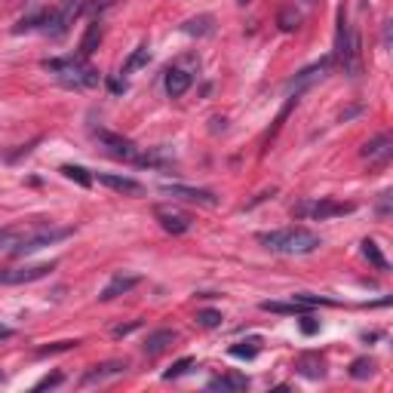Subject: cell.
Wrapping results in <instances>:
<instances>
[{
    "label": "cell",
    "mask_w": 393,
    "mask_h": 393,
    "mask_svg": "<svg viewBox=\"0 0 393 393\" xmlns=\"http://www.w3.org/2000/svg\"><path fill=\"white\" fill-rule=\"evenodd\" d=\"M259 243H264V249H270L277 255H307L323 246V240L307 227H283V231L259 234Z\"/></svg>",
    "instance_id": "6da1fadb"
},
{
    "label": "cell",
    "mask_w": 393,
    "mask_h": 393,
    "mask_svg": "<svg viewBox=\"0 0 393 393\" xmlns=\"http://www.w3.org/2000/svg\"><path fill=\"white\" fill-rule=\"evenodd\" d=\"M44 68L62 87H71V89H87V87H98V71L87 65V59L80 55H68V59H46Z\"/></svg>",
    "instance_id": "7a4b0ae2"
},
{
    "label": "cell",
    "mask_w": 393,
    "mask_h": 393,
    "mask_svg": "<svg viewBox=\"0 0 393 393\" xmlns=\"http://www.w3.org/2000/svg\"><path fill=\"white\" fill-rule=\"evenodd\" d=\"M335 59L344 65V71L350 77L360 74L363 62H360V34L356 28L344 19V10L338 12V34H335Z\"/></svg>",
    "instance_id": "3957f363"
},
{
    "label": "cell",
    "mask_w": 393,
    "mask_h": 393,
    "mask_svg": "<svg viewBox=\"0 0 393 393\" xmlns=\"http://www.w3.org/2000/svg\"><path fill=\"white\" fill-rule=\"evenodd\" d=\"M71 234H74V227H55L53 221H34V227L28 231V237L12 249V255L25 259V255L37 252V249H44V246H53V243L65 240V237H71Z\"/></svg>",
    "instance_id": "277c9868"
},
{
    "label": "cell",
    "mask_w": 393,
    "mask_h": 393,
    "mask_svg": "<svg viewBox=\"0 0 393 393\" xmlns=\"http://www.w3.org/2000/svg\"><path fill=\"white\" fill-rule=\"evenodd\" d=\"M356 206L353 203H338V200H313V203H298L292 206V216L295 218H313V221H326V218H338V216H350Z\"/></svg>",
    "instance_id": "5b68a950"
},
{
    "label": "cell",
    "mask_w": 393,
    "mask_h": 393,
    "mask_svg": "<svg viewBox=\"0 0 393 393\" xmlns=\"http://www.w3.org/2000/svg\"><path fill=\"white\" fill-rule=\"evenodd\" d=\"M96 139L98 145L105 148L111 157H117V160H126V163H135V157H139V148L132 145L130 139H123L120 132H108V130H96Z\"/></svg>",
    "instance_id": "8992f818"
},
{
    "label": "cell",
    "mask_w": 393,
    "mask_h": 393,
    "mask_svg": "<svg viewBox=\"0 0 393 393\" xmlns=\"http://www.w3.org/2000/svg\"><path fill=\"white\" fill-rule=\"evenodd\" d=\"M55 270V264H31V268H10V270H0V286H22V283H34V280H44Z\"/></svg>",
    "instance_id": "52a82bcc"
},
{
    "label": "cell",
    "mask_w": 393,
    "mask_h": 393,
    "mask_svg": "<svg viewBox=\"0 0 393 393\" xmlns=\"http://www.w3.org/2000/svg\"><path fill=\"white\" fill-rule=\"evenodd\" d=\"M326 71H329V59H320V62H313V65L302 68L289 83H286V92H289V96L295 92V96H298V92H304L307 87H311V83H317L320 77L326 74Z\"/></svg>",
    "instance_id": "ba28073f"
},
{
    "label": "cell",
    "mask_w": 393,
    "mask_h": 393,
    "mask_svg": "<svg viewBox=\"0 0 393 393\" xmlns=\"http://www.w3.org/2000/svg\"><path fill=\"white\" fill-rule=\"evenodd\" d=\"M126 369H130V363L126 360H108V363H102V366H92L87 375L80 378V384L83 387H92V384H102V381H108V378L123 375Z\"/></svg>",
    "instance_id": "9c48e42d"
},
{
    "label": "cell",
    "mask_w": 393,
    "mask_h": 393,
    "mask_svg": "<svg viewBox=\"0 0 393 393\" xmlns=\"http://www.w3.org/2000/svg\"><path fill=\"white\" fill-rule=\"evenodd\" d=\"M163 194H173L178 200H191V203H203V206H216L218 197L212 191L203 188H188V184H163Z\"/></svg>",
    "instance_id": "30bf717a"
},
{
    "label": "cell",
    "mask_w": 393,
    "mask_h": 393,
    "mask_svg": "<svg viewBox=\"0 0 393 393\" xmlns=\"http://www.w3.org/2000/svg\"><path fill=\"white\" fill-rule=\"evenodd\" d=\"M363 157H366L369 163H387L390 157H393V139L387 132L384 135H375V139H369L366 145H363Z\"/></svg>",
    "instance_id": "8fae6325"
},
{
    "label": "cell",
    "mask_w": 393,
    "mask_h": 393,
    "mask_svg": "<svg viewBox=\"0 0 393 393\" xmlns=\"http://www.w3.org/2000/svg\"><path fill=\"white\" fill-rule=\"evenodd\" d=\"M154 216H157V221H160L163 231L173 234V237H178V234H184V231H191V218L182 216V212H173V209H163V206H157Z\"/></svg>",
    "instance_id": "7c38bea8"
},
{
    "label": "cell",
    "mask_w": 393,
    "mask_h": 393,
    "mask_svg": "<svg viewBox=\"0 0 393 393\" xmlns=\"http://www.w3.org/2000/svg\"><path fill=\"white\" fill-rule=\"evenodd\" d=\"M139 283H141V280H139L135 274H117V277H114V280L102 289L98 302H114V298H120V295H126V292H132Z\"/></svg>",
    "instance_id": "4fadbf2b"
},
{
    "label": "cell",
    "mask_w": 393,
    "mask_h": 393,
    "mask_svg": "<svg viewBox=\"0 0 393 393\" xmlns=\"http://www.w3.org/2000/svg\"><path fill=\"white\" fill-rule=\"evenodd\" d=\"M31 227H34V221H19V225L3 227V231H0V252H12V249H16L19 243L28 237Z\"/></svg>",
    "instance_id": "5bb4252c"
},
{
    "label": "cell",
    "mask_w": 393,
    "mask_h": 393,
    "mask_svg": "<svg viewBox=\"0 0 393 393\" xmlns=\"http://www.w3.org/2000/svg\"><path fill=\"white\" fill-rule=\"evenodd\" d=\"M98 182H102L105 188L117 191V194H126V197H141L145 194V188H141L135 178H126V175H98Z\"/></svg>",
    "instance_id": "9a60e30c"
},
{
    "label": "cell",
    "mask_w": 393,
    "mask_h": 393,
    "mask_svg": "<svg viewBox=\"0 0 393 393\" xmlns=\"http://www.w3.org/2000/svg\"><path fill=\"white\" fill-rule=\"evenodd\" d=\"M102 37H105L102 22H98V19H92V22L87 25V34H83L80 46H77V55H80V59H89V55L98 49V44H102Z\"/></svg>",
    "instance_id": "2e32d148"
},
{
    "label": "cell",
    "mask_w": 393,
    "mask_h": 393,
    "mask_svg": "<svg viewBox=\"0 0 393 393\" xmlns=\"http://www.w3.org/2000/svg\"><path fill=\"white\" fill-rule=\"evenodd\" d=\"M295 372H298V375H304V378L320 381V378H326V363H323V356H320V353H304V356H298Z\"/></svg>",
    "instance_id": "e0dca14e"
},
{
    "label": "cell",
    "mask_w": 393,
    "mask_h": 393,
    "mask_svg": "<svg viewBox=\"0 0 393 393\" xmlns=\"http://www.w3.org/2000/svg\"><path fill=\"white\" fill-rule=\"evenodd\" d=\"M191 80H194V77H191L188 71L169 68V71H166V92H169V98H182L184 92L191 89Z\"/></svg>",
    "instance_id": "ac0fdd59"
},
{
    "label": "cell",
    "mask_w": 393,
    "mask_h": 393,
    "mask_svg": "<svg viewBox=\"0 0 393 393\" xmlns=\"http://www.w3.org/2000/svg\"><path fill=\"white\" fill-rule=\"evenodd\" d=\"M175 338H178L175 329H160V332H151V335H148V341H145V356L163 353L169 344H175Z\"/></svg>",
    "instance_id": "d6986e66"
},
{
    "label": "cell",
    "mask_w": 393,
    "mask_h": 393,
    "mask_svg": "<svg viewBox=\"0 0 393 393\" xmlns=\"http://www.w3.org/2000/svg\"><path fill=\"white\" fill-rule=\"evenodd\" d=\"M249 387V378L240 375V372H231V375H221L209 381V390H246Z\"/></svg>",
    "instance_id": "ffe728a7"
},
{
    "label": "cell",
    "mask_w": 393,
    "mask_h": 393,
    "mask_svg": "<svg viewBox=\"0 0 393 393\" xmlns=\"http://www.w3.org/2000/svg\"><path fill=\"white\" fill-rule=\"evenodd\" d=\"M363 255H366V261L375 270H381V274H387V270H390V264H387V259H384V252H381V246H378L375 240H363Z\"/></svg>",
    "instance_id": "44dd1931"
},
{
    "label": "cell",
    "mask_w": 393,
    "mask_h": 393,
    "mask_svg": "<svg viewBox=\"0 0 393 393\" xmlns=\"http://www.w3.org/2000/svg\"><path fill=\"white\" fill-rule=\"evenodd\" d=\"M148 62H151V49H148L145 44L135 46V49H132V55L123 62V74H135V71L148 68Z\"/></svg>",
    "instance_id": "7402d4cb"
},
{
    "label": "cell",
    "mask_w": 393,
    "mask_h": 393,
    "mask_svg": "<svg viewBox=\"0 0 393 393\" xmlns=\"http://www.w3.org/2000/svg\"><path fill=\"white\" fill-rule=\"evenodd\" d=\"M259 350H261V338H246L231 347V356H237V360H255Z\"/></svg>",
    "instance_id": "603a6c76"
},
{
    "label": "cell",
    "mask_w": 393,
    "mask_h": 393,
    "mask_svg": "<svg viewBox=\"0 0 393 393\" xmlns=\"http://www.w3.org/2000/svg\"><path fill=\"white\" fill-rule=\"evenodd\" d=\"M347 372H350V378H356V381H366V378L375 375V360H369V356H363V360H353Z\"/></svg>",
    "instance_id": "cb8c5ba5"
},
{
    "label": "cell",
    "mask_w": 393,
    "mask_h": 393,
    "mask_svg": "<svg viewBox=\"0 0 393 393\" xmlns=\"http://www.w3.org/2000/svg\"><path fill=\"white\" fill-rule=\"evenodd\" d=\"M62 175L71 178V182H77L80 188H89V184H92V175L83 166H74V163H65V166H62Z\"/></svg>",
    "instance_id": "d4e9b609"
},
{
    "label": "cell",
    "mask_w": 393,
    "mask_h": 393,
    "mask_svg": "<svg viewBox=\"0 0 393 393\" xmlns=\"http://www.w3.org/2000/svg\"><path fill=\"white\" fill-rule=\"evenodd\" d=\"M261 311H268V313H304L307 307H304V304H298V302H292V304H280V302H264V304H261Z\"/></svg>",
    "instance_id": "484cf974"
},
{
    "label": "cell",
    "mask_w": 393,
    "mask_h": 393,
    "mask_svg": "<svg viewBox=\"0 0 393 393\" xmlns=\"http://www.w3.org/2000/svg\"><path fill=\"white\" fill-rule=\"evenodd\" d=\"M184 31H188V34H209L212 31V16L191 19V22H184Z\"/></svg>",
    "instance_id": "4316f807"
},
{
    "label": "cell",
    "mask_w": 393,
    "mask_h": 393,
    "mask_svg": "<svg viewBox=\"0 0 393 393\" xmlns=\"http://www.w3.org/2000/svg\"><path fill=\"white\" fill-rule=\"evenodd\" d=\"M221 311H197V323L203 326V329H216V326H221Z\"/></svg>",
    "instance_id": "83f0119b"
},
{
    "label": "cell",
    "mask_w": 393,
    "mask_h": 393,
    "mask_svg": "<svg viewBox=\"0 0 393 393\" xmlns=\"http://www.w3.org/2000/svg\"><path fill=\"white\" fill-rule=\"evenodd\" d=\"M191 366H194V356H184V360L173 363V369H169V372H163V378H166V381H173V378H182Z\"/></svg>",
    "instance_id": "f1b7e54d"
},
{
    "label": "cell",
    "mask_w": 393,
    "mask_h": 393,
    "mask_svg": "<svg viewBox=\"0 0 393 393\" xmlns=\"http://www.w3.org/2000/svg\"><path fill=\"white\" fill-rule=\"evenodd\" d=\"M80 341H55V344H46L37 350V356H49V353H65V350H74Z\"/></svg>",
    "instance_id": "f546056e"
},
{
    "label": "cell",
    "mask_w": 393,
    "mask_h": 393,
    "mask_svg": "<svg viewBox=\"0 0 393 393\" xmlns=\"http://www.w3.org/2000/svg\"><path fill=\"white\" fill-rule=\"evenodd\" d=\"M298 25H302V16H298L295 10H286L283 16H280V28H283L286 34H289V31H295Z\"/></svg>",
    "instance_id": "4dcf8cb0"
},
{
    "label": "cell",
    "mask_w": 393,
    "mask_h": 393,
    "mask_svg": "<svg viewBox=\"0 0 393 393\" xmlns=\"http://www.w3.org/2000/svg\"><path fill=\"white\" fill-rule=\"evenodd\" d=\"M390 200H393V197H390V191H384V194L378 197V209H375V212H378V218H387V216H390Z\"/></svg>",
    "instance_id": "1f68e13d"
},
{
    "label": "cell",
    "mask_w": 393,
    "mask_h": 393,
    "mask_svg": "<svg viewBox=\"0 0 393 393\" xmlns=\"http://www.w3.org/2000/svg\"><path fill=\"white\" fill-rule=\"evenodd\" d=\"M141 323H139V320H132V323H126V326H114L111 329V335H114V338H126V335H130V332H135V329H139Z\"/></svg>",
    "instance_id": "d6a6232c"
},
{
    "label": "cell",
    "mask_w": 393,
    "mask_h": 393,
    "mask_svg": "<svg viewBox=\"0 0 393 393\" xmlns=\"http://www.w3.org/2000/svg\"><path fill=\"white\" fill-rule=\"evenodd\" d=\"M114 3H117V0H89L83 10H87V12H105V10H111Z\"/></svg>",
    "instance_id": "836d02e7"
},
{
    "label": "cell",
    "mask_w": 393,
    "mask_h": 393,
    "mask_svg": "<svg viewBox=\"0 0 393 393\" xmlns=\"http://www.w3.org/2000/svg\"><path fill=\"white\" fill-rule=\"evenodd\" d=\"M55 384H62V375L55 372V375H46L44 381H37L34 384V390H46V387H55Z\"/></svg>",
    "instance_id": "e575fe53"
},
{
    "label": "cell",
    "mask_w": 393,
    "mask_h": 393,
    "mask_svg": "<svg viewBox=\"0 0 393 393\" xmlns=\"http://www.w3.org/2000/svg\"><path fill=\"white\" fill-rule=\"evenodd\" d=\"M302 332H304V335H317V332H320V323H317L313 317H304V320H302Z\"/></svg>",
    "instance_id": "d590c367"
},
{
    "label": "cell",
    "mask_w": 393,
    "mask_h": 393,
    "mask_svg": "<svg viewBox=\"0 0 393 393\" xmlns=\"http://www.w3.org/2000/svg\"><path fill=\"white\" fill-rule=\"evenodd\" d=\"M6 338H12V329L10 326H0V341H6Z\"/></svg>",
    "instance_id": "8d00e7d4"
},
{
    "label": "cell",
    "mask_w": 393,
    "mask_h": 393,
    "mask_svg": "<svg viewBox=\"0 0 393 393\" xmlns=\"http://www.w3.org/2000/svg\"><path fill=\"white\" fill-rule=\"evenodd\" d=\"M111 89H114V92H123V89H126V83H120V80H111Z\"/></svg>",
    "instance_id": "74e56055"
},
{
    "label": "cell",
    "mask_w": 393,
    "mask_h": 393,
    "mask_svg": "<svg viewBox=\"0 0 393 393\" xmlns=\"http://www.w3.org/2000/svg\"><path fill=\"white\" fill-rule=\"evenodd\" d=\"M237 3H240V6H246V3H252V0H237Z\"/></svg>",
    "instance_id": "f35d334b"
},
{
    "label": "cell",
    "mask_w": 393,
    "mask_h": 393,
    "mask_svg": "<svg viewBox=\"0 0 393 393\" xmlns=\"http://www.w3.org/2000/svg\"><path fill=\"white\" fill-rule=\"evenodd\" d=\"M307 3H317V0H307Z\"/></svg>",
    "instance_id": "ab89813d"
},
{
    "label": "cell",
    "mask_w": 393,
    "mask_h": 393,
    "mask_svg": "<svg viewBox=\"0 0 393 393\" xmlns=\"http://www.w3.org/2000/svg\"><path fill=\"white\" fill-rule=\"evenodd\" d=\"M0 381H3V375H0Z\"/></svg>",
    "instance_id": "60d3db41"
}]
</instances>
